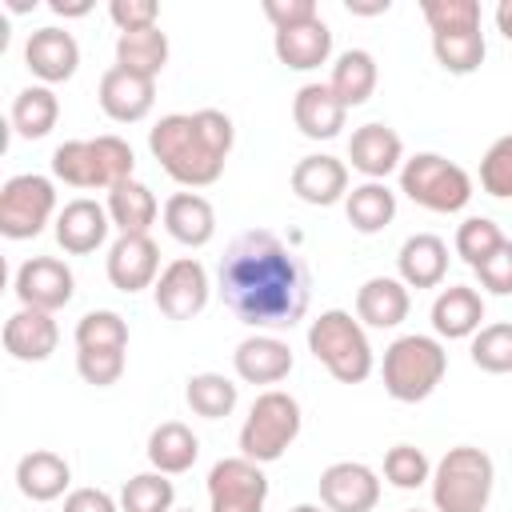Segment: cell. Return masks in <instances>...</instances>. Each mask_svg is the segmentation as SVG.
Segmentation results:
<instances>
[{
  "label": "cell",
  "instance_id": "obj_52",
  "mask_svg": "<svg viewBox=\"0 0 512 512\" xmlns=\"http://www.w3.org/2000/svg\"><path fill=\"white\" fill-rule=\"evenodd\" d=\"M288 512H328L324 504H296V508H288Z\"/></svg>",
  "mask_w": 512,
  "mask_h": 512
},
{
  "label": "cell",
  "instance_id": "obj_46",
  "mask_svg": "<svg viewBox=\"0 0 512 512\" xmlns=\"http://www.w3.org/2000/svg\"><path fill=\"white\" fill-rule=\"evenodd\" d=\"M108 16L120 32H136V28H156V0H112L108 4Z\"/></svg>",
  "mask_w": 512,
  "mask_h": 512
},
{
  "label": "cell",
  "instance_id": "obj_27",
  "mask_svg": "<svg viewBox=\"0 0 512 512\" xmlns=\"http://www.w3.org/2000/svg\"><path fill=\"white\" fill-rule=\"evenodd\" d=\"M396 268L408 288H436L448 276V244L436 232H416L400 244Z\"/></svg>",
  "mask_w": 512,
  "mask_h": 512
},
{
  "label": "cell",
  "instance_id": "obj_13",
  "mask_svg": "<svg viewBox=\"0 0 512 512\" xmlns=\"http://www.w3.org/2000/svg\"><path fill=\"white\" fill-rule=\"evenodd\" d=\"M380 500V476L360 460H336L320 472V504L328 512H372Z\"/></svg>",
  "mask_w": 512,
  "mask_h": 512
},
{
  "label": "cell",
  "instance_id": "obj_3",
  "mask_svg": "<svg viewBox=\"0 0 512 512\" xmlns=\"http://www.w3.org/2000/svg\"><path fill=\"white\" fill-rule=\"evenodd\" d=\"M444 372H448V352L436 336L408 332V336H396L384 348V364H380L384 392L400 404L428 400L436 392V384L444 380Z\"/></svg>",
  "mask_w": 512,
  "mask_h": 512
},
{
  "label": "cell",
  "instance_id": "obj_2",
  "mask_svg": "<svg viewBox=\"0 0 512 512\" xmlns=\"http://www.w3.org/2000/svg\"><path fill=\"white\" fill-rule=\"evenodd\" d=\"M236 128L220 108L172 112L148 128V148L156 164L184 188H208L220 180L232 152Z\"/></svg>",
  "mask_w": 512,
  "mask_h": 512
},
{
  "label": "cell",
  "instance_id": "obj_6",
  "mask_svg": "<svg viewBox=\"0 0 512 512\" xmlns=\"http://www.w3.org/2000/svg\"><path fill=\"white\" fill-rule=\"evenodd\" d=\"M432 504L436 512H484L492 500L496 468L492 456L476 444H456L432 468Z\"/></svg>",
  "mask_w": 512,
  "mask_h": 512
},
{
  "label": "cell",
  "instance_id": "obj_19",
  "mask_svg": "<svg viewBox=\"0 0 512 512\" xmlns=\"http://www.w3.org/2000/svg\"><path fill=\"white\" fill-rule=\"evenodd\" d=\"M348 160L368 180H384L388 172H396L404 164V140L396 136V128H388L380 120L360 124L348 140Z\"/></svg>",
  "mask_w": 512,
  "mask_h": 512
},
{
  "label": "cell",
  "instance_id": "obj_53",
  "mask_svg": "<svg viewBox=\"0 0 512 512\" xmlns=\"http://www.w3.org/2000/svg\"><path fill=\"white\" fill-rule=\"evenodd\" d=\"M408 512H424V508H408Z\"/></svg>",
  "mask_w": 512,
  "mask_h": 512
},
{
  "label": "cell",
  "instance_id": "obj_16",
  "mask_svg": "<svg viewBox=\"0 0 512 512\" xmlns=\"http://www.w3.org/2000/svg\"><path fill=\"white\" fill-rule=\"evenodd\" d=\"M108 280L112 288L120 292H140V288H152L160 280V248L152 236H120L112 248H108Z\"/></svg>",
  "mask_w": 512,
  "mask_h": 512
},
{
  "label": "cell",
  "instance_id": "obj_32",
  "mask_svg": "<svg viewBox=\"0 0 512 512\" xmlns=\"http://www.w3.org/2000/svg\"><path fill=\"white\" fill-rule=\"evenodd\" d=\"M344 212H348V224L356 232H364V236L384 232L396 216V192L384 180H364L344 196Z\"/></svg>",
  "mask_w": 512,
  "mask_h": 512
},
{
  "label": "cell",
  "instance_id": "obj_18",
  "mask_svg": "<svg viewBox=\"0 0 512 512\" xmlns=\"http://www.w3.org/2000/svg\"><path fill=\"white\" fill-rule=\"evenodd\" d=\"M60 344V328L52 320V312H40V308H20L4 320V352L12 360H24V364H40L56 352Z\"/></svg>",
  "mask_w": 512,
  "mask_h": 512
},
{
  "label": "cell",
  "instance_id": "obj_44",
  "mask_svg": "<svg viewBox=\"0 0 512 512\" xmlns=\"http://www.w3.org/2000/svg\"><path fill=\"white\" fill-rule=\"evenodd\" d=\"M76 372L84 384L108 388L124 376V348H76Z\"/></svg>",
  "mask_w": 512,
  "mask_h": 512
},
{
  "label": "cell",
  "instance_id": "obj_26",
  "mask_svg": "<svg viewBox=\"0 0 512 512\" xmlns=\"http://www.w3.org/2000/svg\"><path fill=\"white\" fill-rule=\"evenodd\" d=\"M348 108L336 100V92L328 84H304L292 96V120L308 140H332L344 128Z\"/></svg>",
  "mask_w": 512,
  "mask_h": 512
},
{
  "label": "cell",
  "instance_id": "obj_50",
  "mask_svg": "<svg viewBox=\"0 0 512 512\" xmlns=\"http://www.w3.org/2000/svg\"><path fill=\"white\" fill-rule=\"evenodd\" d=\"M52 12H56V16H88V12H92V4H88V0H76V4L52 0Z\"/></svg>",
  "mask_w": 512,
  "mask_h": 512
},
{
  "label": "cell",
  "instance_id": "obj_54",
  "mask_svg": "<svg viewBox=\"0 0 512 512\" xmlns=\"http://www.w3.org/2000/svg\"><path fill=\"white\" fill-rule=\"evenodd\" d=\"M188 512H192V508H188Z\"/></svg>",
  "mask_w": 512,
  "mask_h": 512
},
{
  "label": "cell",
  "instance_id": "obj_23",
  "mask_svg": "<svg viewBox=\"0 0 512 512\" xmlns=\"http://www.w3.org/2000/svg\"><path fill=\"white\" fill-rule=\"evenodd\" d=\"M484 296L468 284H448L440 288V296L432 300V328L444 340H468L476 336L484 324Z\"/></svg>",
  "mask_w": 512,
  "mask_h": 512
},
{
  "label": "cell",
  "instance_id": "obj_29",
  "mask_svg": "<svg viewBox=\"0 0 512 512\" xmlns=\"http://www.w3.org/2000/svg\"><path fill=\"white\" fill-rule=\"evenodd\" d=\"M104 208H108L112 228H120V236H148V228H152L156 216H160V204H156L152 188L140 184L136 176L124 180V184H116V188L108 192V204H104Z\"/></svg>",
  "mask_w": 512,
  "mask_h": 512
},
{
  "label": "cell",
  "instance_id": "obj_30",
  "mask_svg": "<svg viewBox=\"0 0 512 512\" xmlns=\"http://www.w3.org/2000/svg\"><path fill=\"white\" fill-rule=\"evenodd\" d=\"M196 456H200V440H196V432L188 424L164 420V424L152 428V436H148V464L156 472L180 476V472H188L196 464Z\"/></svg>",
  "mask_w": 512,
  "mask_h": 512
},
{
  "label": "cell",
  "instance_id": "obj_48",
  "mask_svg": "<svg viewBox=\"0 0 512 512\" xmlns=\"http://www.w3.org/2000/svg\"><path fill=\"white\" fill-rule=\"evenodd\" d=\"M64 512H120V500H112L104 488H72L64 496Z\"/></svg>",
  "mask_w": 512,
  "mask_h": 512
},
{
  "label": "cell",
  "instance_id": "obj_40",
  "mask_svg": "<svg viewBox=\"0 0 512 512\" xmlns=\"http://www.w3.org/2000/svg\"><path fill=\"white\" fill-rule=\"evenodd\" d=\"M384 480L392 488H400V492H412V488L428 484L432 480V464H428L424 448H416V444H392L384 452Z\"/></svg>",
  "mask_w": 512,
  "mask_h": 512
},
{
  "label": "cell",
  "instance_id": "obj_43",
  "mask_svg": "<svg viewBox=\"0 0 512 512\" xmlns=\"http://www.w3.org/2000/svg\"><path fill=\"white\" fill-rule=\"evenodd\" d=\"M480 188L496 200H508L512 196V132L492 140V148L484 152L480 160Z\"/></svg>",
  "mask_w": 512,
  "mask_h": 512
},
{
  "label": "cell",
  "instance_id": "obj_39",
  "mask_svg": "<svg viewBox=\"0 0 512 512\" xmlns=\"http://www.w3.org/2000/svg\"><path fill=\"white\" fill-rule=\"evenodd\" d=\"M504 240H508V236L500 232L496 220H488V216H468V220L456 228V256H460L468 268H476V264H484Z\"/></svg>",
  "mask_w": 512,
  "mask_h": 512
},
{
  "label": "cell",
  "instance_id": "obj_41",
  "mask_svg": "<svg viewBox=\"0 0 512 512\" xmlns=\"http://www.w3.org/2000/svg\"><path fill=\"white\" fill-rule=\"evenodd\" d=\"M76 348H128V324L112 308L84 312L76 320Z\"/></svg>",
  "mask_w": 512,
  "mask_h": 512
},
{
  "label": "cell",
  "instance_id": "obj_4",
  "mask_svg": "<svg viewBox=\"0 0 512 512\" xmlns=\"http://www.w3.org/2000/svg\"><path fill=\"white\" fill-rule=\"evenodd\" d=\"M136 156L132 144L104 132L96 140H64L52 152V176L64 180L68 188H116L124 180H132Z\"/></svg>",
  "mask_w": 512,
  "mask_h": 512
},
{
  "label": "cell",
  "instance_id": "obj_10",
  "mask_svg": "<svg viewBox=\"0 0 512 512\" xmlns=\"http://www.w3.org/2000/svg\"><path fill=\"white\" fill-rule=\"evenodd\" d=\"M268 476L248 456H224L208 472V508L212 512H264Z\"/></svg>",
  "mask_w": 512,
  "mask_h": 512
},
{
  "label": "cell",
  "instance_id": "obj_49",
  "mask_svg": "<svg viewBox=\"0 0 512 512\" xmlns=\"http://www.w3.org/2000/svg\"><path fill=\"white\" fill-rule=\"evenodd\" d=\"M496 28H500V36L512 44V0H500V4H496Z\"/></svg>",
  "mask_w": 512,
  "mask_h": 512
},
{
  "label": "cell",
  "instance_id": "obj_35",
  "mask_svg": "<svg viewBox=\"0 0 512 512\" xmlns=\"http://www.w3.org/2000/svg\"><path fill=\"white\" fill-rule=\"evenodd\" d=\"M484 52H488V44H484V32H480V28L432 36V56H436V64H440L444 72H452V76L476 72V68L484 64Z\"/></svg>",
  "mask_w": 512,
  "mask_h": 512
},
{
  "label": "cell",
  "instance_id": "obj_9",
  "mask_svg": "<svg viewBox=\"0 0 512 512\" xmlns=\"http://www.w3.org/2000/svg\"><path fill=\"white\" fill-rule=\"evenodd\" d=\"M56 212V184L40 172L8 176L0 188V232L8 240H32Z\"/></svg>",
  "mask_w": 512,
  "mask_h": 512
},
{
  "label": "cell",
  "instance_id": "obj_31",
  "mask_svg": "<svg viewBox=\"0 0 512 512\" xmlns=\"http://www.w3.org/2000/svg\"><path fill=\"white\" fill-rule=\"evenodd\" d=\"M376 80H380V72H376V56L364 52V48H348V52L336 56L328 88L336 92V100H340L344 108H360V104L376 92Z\"/></svg>",
  "mask_w": 512,
  "mask_h": 512
},
{
  "label": "cell",
  "instance_id": "obj_42",
  "mask_svg": "<svg viewBox=\"0 0 512 512\" xmlns=\"http://www.w3.org/2000/svg\"><path fill=\"white\" fill-rule=\"evenodd\" d=\"M420 12L428 20L432 36L480 28V4L476 0H420Z\"/></svg>",
  "mask_w": 512,
  "mask_h": 512
},
{
  "label": "cell",
  "instance_id": "obj_7",
  "mask_svg": "<svg viewBox=\"0 0 512 512\" xmlns=\"http://www.w3.org/2000/svg\"><path fill=\"white\" fill-rule=\"evenodd\" d=\"M300 424H304V416H300L296 396H288L280 388L260 392L240 428V456H248L256 464L280 460L292 448V440L300 436Z\"/></svg>",
  "mask_w": 512,
  "mask_h": 512
},
{
  "label": "cell",
  "instance_id": "obj_22",
  "mask_svg": "<svg viewBox=\"0 0 512 512\" xmlns=\"http://www.w3.org/2000/svg\"><path fill=\"white\" fill-rule=\"evenodd\" d=\"M412 296L400 276H372L356 288V320L368 328H396L408 320Z\"/></svg>",
  "mask_w": 512,
  "mask_h": 512
},
{
  "label": "cell",
  "instance_id": "obj_28",
  "mask_svg": "<svg viewBox=\"0 0 512 512\" xmlns=\"http://www.w3.org/2000/svg\"><path fill=\"white\" fill-rule=\"evenodd\" d=\"M72 484V468L60 452L52 448H32L28 456H20L16 464V488L36 500V504H48L56 496H64V488Z\"/></svg>",
  "mask_w": 512,
  "mask_h": 512
},
{
  "label": "cell",
  "instance_id": "obj_38",
  "mask_svg": "<svg viewBox=\"0 0 512 512\" xmlns=\"http://www.w3.org/2000/svg\"><path fill=\"white\" fill-rule=\"evenodd\" d=\"M472 364L480 372H492V376H504L512 372V324L500 320V324H484L476 336H472Z\"/></svg>",
  "mask_w": 512,
  "mask_h": 512
},
{
  "label": "cell",
  "instance_id": "obj_25",
  "mask_svg": "<svg viewBox=\"0 0 512 512\" xmlns=\"http://www.w3.org/2000/svg\"><path fill=\"white\" fill-rule=\"evenodd\" d=\"M164 228L184 248H204L216 236V208L200 192H176L164 200Z\"/></svg>",
  "mask_w": 512,
  "mask_h": 512
},
{
  "label": "cell",
  "instance_id": "obj_47",
  "mask_svg": "<svg viewBox=\"0 0 512 512\" xmlns=\"http://www.w3.org/2000/svg\"><path fill=\"white\" fill-rule=\"evenodd\" d=\"M264 16L272 20V28H296V24H308L316 20V0H264Z\"/></svg>",
  "mask_w": 512,
  "mask_h": 512
},
{
  "label": "cell",
  "instance_id": "obj_45",
  "mask_svg": "<svg viewBox=\"0 0 512 512\" xmlns=\"http://www.w3.org/2000/svg\"><path fill=\"white\" fill-rule=\"evenodd\" d=\"M476 272V280L492 292V296H512V240H504L484 264H476L472 268Z\"/></svg>",
  "mask_w": 512,
  "mask_h": 512
},
{
  "label": "cell",
  "instance_id": "obj_14",
  "mask_svg": "<svg viewBox=\"0 0 512 512\" xmlns=\"http://www.w3.org/2000/svg\"><path fill=\"white\" fill-rule=\"evenodd\" d=\"M24 64H28V72H32L36 80H44L48 88H52V84H64V80H72L76 68H80V44H76V36H72L68 28H56V24L36 28V32L28 36V44H24Z\"/></svg>",
  "mask_w": 512,
  "mask_h": 512
},
{
  "label": "cell",
  "instance_id": "obj_12",
  "mask_svg": "<svg viewBox=\"0 0 512 512\" xmlns=\"http://www.w3.org/2000/svg\"><path fill=\"white\" fill-rule=\"evenodd\" d=\"M16 296H20V308H40V312H56L72 300L76 292V276L64 260L56 256H32L16 268V280H12Z\"/></svg>",
  "mask_w": 512,
  "mask_h": 512
},
{
  "label": "cell",
  "instance_id": "obj_37",
  "mask_svg": "<svg viewBox=\"0 0 512 512\" xmlns=\"http://www.w3.org/2000/svg\"><path fill=\"white\" fill-rule=\"evenodd\" d=\"M172 504H176V488L156 468L152 472H136L120 488V512H172Z\"/></svg>",
  "mask_w": 512,
  "mask_h": 512
},
{
  "label": "cell",
  "instance_id": "obj_21",
  "mask_svg": "<svg viewBox=\"0 0 512 512\" xmlns=\"http://www.w3.org/2000/svg\"><path fill=\"white\" fill-rule=\"evenodd\" d=\"M292 364H296L292 348L280 336H264V332L240 340L232 352V368L244 384H280L292 372Z\"/></svg>",
  "mask_w": 512,
  "mask_h": 512
},
{
  "label": "cell",
  "instance_id": "obj_17",
  "mask_svg": "<svg viewBox=\"0 0 512 512\" xmlns=\"http://www.w3.org/2000/svg\"><path fill=\"white\" fill-rule=\"evenodd\" d=\"M108 228H112L108 208L88 200V196H76L56 216V244L68 256H88V252H96L108 240Z\"/></svg>",
  "mask_w": 512,
  "mask_h": 512
},
{
  "label": "cell",
  "instance_id": "obj_34",
  "mask_svg": "<svg viewBox=\"0 0 512 512\" xmlns=\"http://www.w3.org/2000/svg\"><path fill=\"white\" fill-rule=\"evenodd\" d=\"M116 64L156 80L168 64V36L160 28H136V32H120L116 36Z\"/></svg>",
  "mask_w": 512,
  "mask_h": 512
},
{
  "label": "cell",
  "instance_id": "obj_51",
  "mask_svg": "<svg viewBox=\"0 0 512 512\" xmlns=\"http://www.w3.org/2000/svg\"><path fill=\"white\" fill-rule=\"evenodd\" d=\"M352 16H380V12H388V0H376V4H356V0H348L344 4Z\"/></svg>",
  "mask_w": 512,
  "mask_h": 512
},
{
  "label": "cell",
  "instance_id": "obj_36",
  "mask_svg": "<svg viewBox=\"0 0 512 512\" xmlns=\"http://www.w3.org/2000/svg\"><path fill=\"white\" fill-rule=\"evenodd\" d=\"M184 400H188V408L196 416L220 420V416H228L236 408V384L228 376H220V372H196L184 384Z\"/></svg>",
  "mask_w": 512,
  "mask_h": 512
},
{
  "label": "cell",
  "instance_id": "obj_1",
  "mask_svg": "<svg viewBox=\"0 0 512 512\" xmlns=\"http://www.w3.org/2000/svg\"><path fill=\"white\" fill-rule=\"evenodd\" d=\"M220 296L248 328H292L312 300L308 264L268 228L240 232L216 268Z\"/></svg>",
  "mask_w": 512,
  "mask_h": 512
},
{
  "label": "cell",
  "instance_id": "obj_5",
  "mask_svg": "<svg viewBox=\"0 0 512 512\" xmlns=\"http://www.w3.org/2000/svg\"><path fill=\"white\" fill-rule=\"evenodd\" d=\"M308 352L340 380V384H364L376 368L368 332L360 320H352V312L344 308H328L308 324Z\"/></svg>",
  "mask_w": 512,
  "mask_h": 512
},
{
  "label": "cell",
  "instance_id": "obj_15",
  "mask_svg": "<svg viewBox=\"0 0 512 512\" xmlns=\"http://www.w3.org/2000/svg\"><path fill=\"white\" fill-rule=\"evenodd\" d=\"M96 96H100V108H104L108 120H116V124H136V120H144V116L152 112V104H156V80L136 76V72L112 64V68L100 76V92H96Z\"/></svg>",
  "mask_w": 512,
  "mask_h": 512
},
{
  "label": "cell",
  "instance_id": "obj_33",
  "mask_svg": "<svg viewBox=\"0 0 512 512\" xmlns=\"http://www.w3.org/2000/svg\"><path fill=\"white\" fill-rule=\"evenodd\" d=\"M60 120V100L48 84H28L12 100V128L24 140H44Z\"/></svg>",
  "mask_w": 512,
  "mask_h": 512
},
{
  "label": "cell",
  "instance_id": "obj_20",
  "mask_svg": "<svg viewBox=\"0 0 512 512\" xmlns=\"http://www.w3.org/2000/svg\"><path fill=\"white\" fill-rule=\"evenodd\" d=\"M292 192L304 200V204H316V208H328L336 200L348 196V164L328 156V152H312L304 160H296L292 168Z\"/></svg>",
  "mask_w": 512,
  "mask_h": 512
},
{
  "label": "cell",
  "instance_id": "obj_24",
  "mask_svg": "<svg viewBox=\"0 0 512 512\" xmlns=\"http://www.w3.org/2000/svg\"><path fill=\"white\" fill-rule=\"evenodd\" d=\"M272 52L284 68L292 72H312L320 68L328 56H332V28L316 16L308 24H296V28H280L272 36Z\"/></svg>",
  "mask_w": 512,
  "mask_h": 512
},
{
  "label": "cell",
  "instance_id": "obj_8",
  "mask_svg": "<svg viewBox=\"0 0 512 512\" xmlns=\"http://www.w3.org/2000/svg\"><path fill=\"white\" fill-rule=\"evenodd\" d=\"M400 192L428 212H460L472 200V176L440 152H416L400 164Z\"/></svg>",
  "mask_w": 512,
  "mask_h": 512
},
{
  "label": "cell",
  "instance_id": "obj_11",
  "mask_svg": "<svg viewBox=\"0 0 512 512\" xmlns=\"http://www.w3.org/2000/svg\"><path fill=\"white\" fill-rule=\"evenodd\" d=\"M208 272L196 256H180L172 264H164L160 280L152 284V296H156V308L168 316V320H192L204 312L208 304Z\"/></svg>",
  "mask_w": 512,
  "mask_h": 512
}]
</instances>
